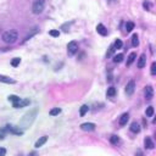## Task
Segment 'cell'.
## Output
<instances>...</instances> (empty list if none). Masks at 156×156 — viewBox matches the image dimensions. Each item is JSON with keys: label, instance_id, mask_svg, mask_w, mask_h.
Wrapping results in <instances>:
<instances>
[{"label": "cell", "instance_id": "cell-1", "mask_svg": "<svg viewBox=\"0 0 156 156\" xmlns=\"http://www.w3.org/2000/svg\"><path fill=\"white\" fill-rule=\"evenodd\" d=\"M17 39H18V34H17L16 31H6V32L3 34V40L6 44H14V43H16Z\"/></svg>", "mask_w": 156, "mask_h": 156}, {"label": "cell", "instance_id": "cell-2", "mask_svg": "<svg viewBox=\"0 0 156 156\" xmlns=\"http://www.w3.org/2000/svg\"><path fill=\"white\" fill-rule=\"evenodd\" d=\"M35 115H37V110H33V111H29V112L26 113L22 118V121H21L22 126H24V128H28L35 119Z\"/></svg>", "mask_w": 156, "mask_h": 156}, {"label": "cell", "instance_id": "cell-3", "mask_svg": "<svg viewBox=\"0 0 156 156\" xmlns=\"http://www.w3.org/2000/svg\"><path fill=\"white\" fill-rule=\"evenodd\" d=\"M45 7V0H34L32 5V12L34 15H40L44 11Z\"/></svg>", "mask_w": 156, "mask_h": 156}, {"label": "cell", "instance_id": "cell-4", "mask_svg": "<svg viewBox=\"0 0 156 156\" xmlns=\"http://www.w3.org/2000/svg\"><path fill=\"white\" fill-rule=\"evenodd\" d=\"M78 50V44L76 43V41H70L69 45H67V54H69L70 56H73Z\"/></svg>", "mask_w": 156, "mask_h": 156}, {"label": "cell", "instance_id": "cell-5", "mask_svg": "<svg viewBox=\"0 0 156 156\" xmlns=\"http://www.w3.org/2000/svg\"><path fill=\"white\" fill-rule=\"evenodd\" d=\"M134 90H136V82L134 81H129L128 83H127V85H126V94L128 95V96H131V95H133V93H134Z\"/></svg>", "mask_w": 156, "mask_h": 156}, {"label": "cell", "instance_id": "cell-6", "mask_svg": "<svg viewBox=\"0 0 156 156\" xmlns=\"http://www.w3.org/2000/svg\"><path fill=\"white\" fill-rule=\"evenodd\" d=\"M28 105H29V100H28V99H20L17 102H14V104H12V106H14L15 109L26 107V106H28Z\"/></svg>", "mask_w": 156, "mask_h": 156}, {"label": "cell", "instance_id": "cell-7", "mask_svg": "<svg viewBox=\"0 0 156 156\" xmlns=\"http://www.w3.org/2000/svg\"><path fill=\"white\" fill-rule=\"evenodd\" d=\"M81 129L84 132H93L95 129V124L92 123V122H85V123H82L81 124Z\"/></svg>", "mask_w": 156, "mask_h": 156}, {"label": "cell", "instance_id": "cell-8", "mask_svg": "<svg viewBox=\"0 0 156 156\" xmlns=\"http://www.w3.org/2000/svg\"><path fill=\"white\" fill-rule=\"evenodd\" d=\"M144 94H145V99L147 100H151L154 98V88L151 85H147L144 90Z\"/></svg>", "mask_w": 156, "mask_h": 156}, {"label": "cell", "instance_id": "cell-9", "mask_svg": "<svg viewBox=\"0 0 156 156\" xmlns=\"http://www.w3.org/2000/svg\"><path fill=\"white\" fill-rule=\"evenodd\" d=\"M145 64H147V55H145V54H142V55L139 56L138 62H137V66H138V69H144Z\"/></svg>", "mask_w": 156, "mask_h": 156}, {"label": "cell", "instance_id": "cell-10", "mask_svg": "<svg viewBox=\"0 0 156 156\" xmlns=\"http://www.w3.org/2000/svg\"><path fill=\"white\" fill-rule=\"evenodd\" d=\"M96 32L100 34V35H102V37L107 35V29H106V27H105V26H104L102 23H99V24L96 26Z\"/></svg>", "mask_w": 156, "mask_h": 156}, {"label": "cell", "instance_id": "cell-11", "mask_svg": "<svg viewBox=\"0 0 156 156\" xmlns=\"http://www.w3.org/2000/svg\"><path fill=\"white\" fill-rule=\"evenodd\" d=\"M128 119H129V113L126 112V113H123V115L119 117L118 119V123H119V126H126L127 122H128Z\"/></svg>", "mask_w": 156, "mask_h": 156}, {"label": "cell", "instance_id": "cell-12", "mask_svg": "<svg viewBox=\"0 0 156 156\" xmlns=\"http://www.w3.org/2000/svg\"><path fill=\"white\" fill-rule=\"evenodd\" d=\"M0 82L6 83V84H15V79H12V78H10L7 76H4V75H0Z\"/></svg>", "mask_w": 156, "mask_h": 156}, {"label": "cell", "instance_id": "cell-13", "mask_svg": "<svg viewBox=\"0 0 156 156\" xmlns=\"http://www.w3.org/2000/svg\"><path fill=\"white\" fill-rule=\"evenodd\" d=\"M48 142V137L46 136H43V137H40L37 142H35V144H34V147L35 148H40V147H43V145Z\"/></svg>", "mask_w": 156, "mask_h": 156}, {"label": "cell", "instance_id": "cell-14", "mask_svg": "<svg viewBox=\"0 0 156 156\" xmlns=\"http://www.w3.org/2000/svg\"><path fill=\"white\" fill-rule=\"evenodd\" d=\"M144 145H145V148H148V149H154V142L151 140V138H149V137L144 139Z\"/></svg>", "mask_w": 156, "mask_h": 156}, {"label": "cell", "instance_id": "cell-15", "mask_svg": "<svg viewBox=\"0 0 156 156\" xmlns=\"http://www.w3.org/2000/svg\"><path fill=\"white\" fill-rule=\"evenodd\" d=\"M136 59H137V54L136 53H131L129 54V56L127 58V66H131L134 61H136Z\"/></svg>", "mask_w": 156, "mask_h": 156}, {"label": "cell", "instance_id": "cell-16", "mask_svg": "<svg viewBox=\"0 0 156 156\" xmlns=\"http://www.w3.org/2000/svg\"><path fill=\"white\" fill-rule=\"evenodd\" d=\"M129 129H131V132H133V133H139V132H140V126H139V123L133 122V123L131 124V127H129Z\"/></svg>", "mask_w": 156, "mask_h": 156}, {"label": "cell", "instance_id": "cell-17", "mask_svg": "<svg viewBox=\"0 0 156 156\" xmlns=\"http://www.w3.org/2000/svg\"><path fill=\"white\" fill-rule=\"evenodd\" d=\"M116 88L115 87H110V88H109V89H107V92H106V95L109 96V98H113V96H115L116 95Z\"/></svg>", "mask_w": 156, "mask_h": 156}, {"label": "cell", "instance_id": "cell-18", "mask_svg": "<svg viewBox=\"0 0 156 156\" xmlns=\"http://www.w3.org/2000/svg\"><path fill=\"white\" fill-rule=\"evenodd\" d=\"M88 110H89V106L88 105H82L81 109H79V115L83 117V116H85V113L88 112Z\"/></svg>", "mask_w": 156, "mask_h": 156}, {"label": "cell", "instance_id": "cell-19", "mask_svg": "<svg viewBox=\"0 0 156 156\" xmlns=\"http://www.w3.org/2000/svg\"><path fill=\"white\" fill-rule=\"evenodd\" d=\"M60 113H61V109L54 107V109H51V110H50L49 115H50V116H58V115H60Z\"/></svg>", "mask_w": 156, "mask_h": 156}, {"label": "cell", "instance_id": "cell-20", "mask_svg": "<svg viewBox=\"0 0 156 156\" xmlns=\"http://www.w3.org/2000/svg\"><path fill=\"white\" fill-rule=\"evenodd\" d=\"M132 45L134 48H137L139 45V38H138V34H133L132 35Z\"/></svg>", "mask_w": 156, "mask_h": 156}, {"label": "cell", "instance_id": "cell-21", "mask_svg": "<svg viewBox=\"0 0 156 156\" xmlns=\"http://www.w3.org/2000/svg\"><path fill=\"white\" fill-rule=\"evenodd\" d=\"M133 29H134V23L129 21V22H127V23H126V32H127V33H129V32H132Z\"/></svg>", "mask_w": 156, "mask_h": 156}, {"label": "cell", "instance_id": "cell-22", "mask_svg": "<svg viewBox=\"0 0 156 156\" xmlns=\"http://www.w3.org/2000/svg\"><path fill=\"white\" fill-rule=\"evenodd\" d=\"M123 61V54H117L115 55V58H113V62H116V64H119V62Z\"/></svg>", "mask_w": 156, "mask_h": 156}, {"label": "cell", "instance_id": "cell-23", "mask_svg": "<svg viewBox=\"0 0 156 156\" xmlns=\"http://www.w3.org/2000/svg\"><path fill=\"white\" fill-rule=\"evenodd\" d=\"M145 115H147V117H151L154 115V107L153 106H149L147 107V111H145Z\"/></svg>", "mask_w": 156, "mask_h": 156}, {"label": "cell", "instance_id": "cell-24", "mask_svg": "<svg viewBox=\"0 0 156 156\" xmlns=\"http://www.w3.org/2000/svg\"><path fill=\"white\" fill-rule=\"evenodd\" d=\"M122 45H123L122 40H121V39H117V40L115 41V44H113V48H115V49H121Z\"/></svg>", "mask_w": 156, "mask_h": 156}, {"label": "cell", "instance_id": "cell-25", "mask_svg": "<svg viewBox=\"0 0 156 156\" xmlns=\"http://www.w3.org/2000/svg\"><path fill=\"white\" fill-rule=\"evenodd\" d=\"M7 99H9V101H11V102L14 104V102H17L21 98H18L17 95H9V98H7Z\"/></svg>", "mask_w": 156, "mask_h": 156}, {"label": "cell", "instance_id": "cell-26", "mask_svg": "<svg viewBox=\"0 0 156 156\" xmlns=\"http://www.w3.org/2000/svg\"><path fill=\"white\" fill-rule=\"evenodd\" d=\"M20 62H21V59H20V58H15V59H12V61H11V66H12V67H17V66L20 65Z\"/></svg>", "mask_w": 156, "mask_h": 156}, {"label": "cell", "instance_id": "cell-27", "mask_svg": "<svg viewBox=\"0 0 156 156\" xmlns=\"http://www.w3.org/2000/svg\"><path fill=\"white\" fill-rule=\"evenodd\" d=\"M110 143H111V144H117V143H119L118 136H111V137H110Z\"/></svg>", "mask_w": 156, "mask_h": 156}, {"label": "cell", "instance_id": "cell-28", "mask_svg": "<svg viewBox=\"0 0 156 156\" xmlns=\"http://www.w3.org/2000/svg\"><path fill=\"white\" fill-rule=\"evenodd\" d=\"M49 34L51 35V37L56 38V37H59V35H60V32H59V29H53V31H50V32H49Z\"/></svg>", "mask_w": 156, "mask_h": 156}, {"label": "cell", "instance_id": "cell-29", "mask_svg": "<svg viewBox=\"0 0 156 156\" xmlns=\"http://www.w3.org/2000/svg\"><path fill=\"white\" fill-rule=\"evenodd\" d=\"M150 73H151L153 76L156 75V62H153V64H151V70H150Z\"/></svg>", "mask_w": 156, "mask_h": 156}, {"label": "cell", "instance_id": "cell-30", "mask_svg": "<svg viewBox=\"0 0 156 156\" xmlns=\"http://www.w3.org/2000/svg\"><path fill=\"white\" fill-rule=\"evenodd\" d=\"M143 6H144L145 10H150V9H151V4L148 3V1H144L143 3Z\"/></svg>", "mask_w": 156, "mask_h": 156}, {"label": "cell", "instance_id": "cell-31", "mask_svg": "<svg viewBox=\"0 0 156 156\" xmlns=\"http://www.w3.org/2000/svg\"><path fill=\"white\" fill-rule=\"evenodd\" d=\"M6 155V150H5L4 148H1L0 149V156H5Z\"/></svg>", "mask_w": 156, "mask_h": 156}, {"label": "cell", "instance_id": "cell-32", "mask_svg": "<svg viewBox=\"0 0 156 156\" xmlns=\"http://www.w3.org/2000/svg\"><path fill=\"white\" fill-rule=\"evenodd\" d=\"M5 138V129H3L1 132H0V140H3Z\"/></svg>", "mask_w": 156, "mask_h": 156}]
</instances>
